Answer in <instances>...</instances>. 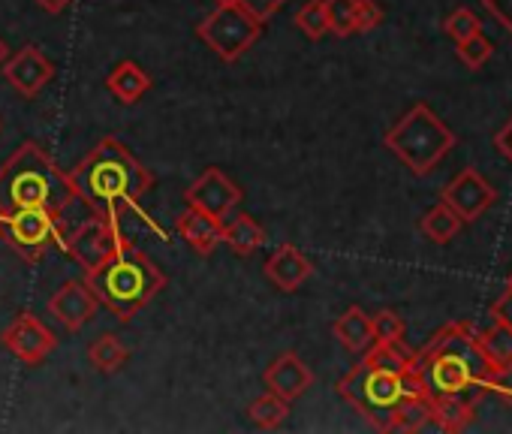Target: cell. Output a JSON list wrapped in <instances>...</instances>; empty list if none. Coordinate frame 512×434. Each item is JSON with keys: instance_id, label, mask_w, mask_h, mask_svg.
<instances>
[{"instance_id": "603a6c76", "label": "cell", "mask_w": 512, "mask_h": 434, "mask_svg": "<svg viewBox=\"0 0 512 434\" xmlns=\"http://www.w3.org/2000/svg\"><path fill=\"white\" fill-rule=\"evenodd\" d=\"M247 416H250L256 425H260V428L275 431V428H281V425H284V419L290 416V401L266 389L260 398H253V401H250Z\"/></svg>"}, {"instance_id": "5bb4252c", "label": "cell", "mask_w": 512, "mask_h": 434, "mask_svg": "<svg viewBox=\"0 0 512 434\" xmlns=\"http://www.w3.org/2000/svg\"><path fill=\"white\" fill-rule=\"evenodd\" d=\"M4 76L22 97L31 100L55 79V64L37 46H25L4 61Z\"/></svg>"}, {"instance_id": "30bf717a", "label": "cell", "mask_w": 512, "mask_h": 434, "mask_svg": "<svg viewBox=\"0 0 512 434\" xmlns=\"http://www.w3.org/2000/svg\"><path fill=\"white\" fill-rule=\"evenodd\" d=\"M0 344H4L19 362L25 365H43L55 347H58V338L55 332L34 314H19L7 329L0 335Z\"/></svg>"}, {"instance_id": "d590c367", "label": "cell", "mask_w": 512, "mask_h": 434, "mask_svg": "<svg viewBox=\"0 0 512 434\" xmlns=\"http://www.w3.org/2000/svg\"><path fill=\"white\" fill-rule=\"evenodd\" d=\"M34 4L43 10V13H49V16H61L73 0H34Z\"/></svg>"}, {"instance_id": "d4e9b609", "label": "cell", "mask_w": 512, "mask_h": 434, "mask_svg": "<svg viewBox=\"0 0 512 434\" xmlns=\"http://www.w3.org/2000/svg\"><path fill=\"white\" fill-rule=\"evenodd\" d=\"M296 28L308 40H323L329 34V16H326V0H308V4L296 13Z\"/></svg>"}, {"instance_id": "f546056e", "label": "cell", "mask_w": 512, "mask_h": 434, "mask_svg": "<svg viewBox=\"0 0 512 434\" xmlns=\"http://www.w3.org/2000/svg\"><path fill=\"white\" fill-rule=\"evenodd\" d=\"M235 4H238L250 19H256L260 25H266L269 19H275V16L284 10L287 0H235Z\"/></svg>"}, {"instance_id": "83f0119b", "label": "cell", "mask_w": 512, "mask_h": 434, "mask_svg": "<svg viewBox=\"0 0 512 434\" xmlns=\"http://www.w3.org/2000/svg\"><path fill=\"white\" fill-rule=\"evenodd\" d=\"M443 31H446V37H452L455 43H461V40H467V37L479 34V31H482V22H479V16H476V13H470L467 7H458V10L446 19Z\"/></svg>"}, {"instance_id": "4316f807", "label": "cell", "mask_w": 512, "mask_h": 434, "mask_svg": "<svg viewBox=\"0 0 512 434\" xmlns=\"http://www.w3.org/2000/svg\"><path fill=\"white\" fill-rule=\"evenodd\" d=\"M491 52H494V46H491V40H488L482 31L458 43V58H461L470 70H479V67L491 58Z\"/></svg>"}, {"instance_id": "3957f363", "label": "cell", "mask_w": 512, "mask_h": 434, "mask_svg": "<svg viewBox=\"0 0 512 434\" xmlns=\"http://www.w3.org/2000/svg\"><path fill=\"white\" fill-rule=\"evenodd\" d=\"M76 196L106 221L139 208V202L154 187L151 169L115 136L100 139L91 154L70 172Z\"/></svg>"}, {"instance_id": "484cf974", "label": "cell", "mask_w": 512, "mask_h": 434, "mask_svg": "<svg viewBox=\"0 0 512 434\" xmlns=\"http://www.w3.org/2000/svg\"><path fill=\"white\" fill-rule=\"evenodd\" d=\"M356 7H359V0H326L329 34L353 37L356 34Z\"/></svg>"}, {"instance_id": "44dd1931", "label": "cell", "mask_w": 512, "mask_h": 434, "mask_svg": "<svg viewBox=\"0 0 512 434\" xmlns=\"http://www.w3.org/2000/svg\"><path fill=\"white\" fill-rule=\"evenodd\" d=\"M88 359H91L94 371H100V374H115V371H121V368L130 362V350H127V344H124L115 332H103V335H97V338L91 341Z\"/></svg>"}, {"instance_id": "6da1fadb", "label": "cell", "mask_w": 512, "mask_h": 434, "mask_svg": "<svg viewBox=\"0 0 512 434\" xmlns=\"http://www.w3.org/2000/svg\"><path fill=\"white\" fill-rule=\"evenodd\" d=\"M413 368L431 407V422L443 431H461L476 416L494 365L470 323H449L416 353Z\"/></svg>"}, {"instance_id": "7c38bea8", "label": "cell", "mask_w": 512, "mask_h": 434, "mask_svg": "<svg viewBox=\"0 0 512 434\" xmlns=\"http://www.w3.org/2000/svg\"><path fill=\"white\" fill-rule=\"evenodd\" d=\"M440 202H446L464 224H473V221H479V217L491 208L494 190H491V184L476 169H464V172H458L446 184Z\"/></svg>"}, {"instance_id": "8d00e7d4", "label": "cell", "mask_w": 512, "mask_h": 434, "mask_svg": "<svg viewBox=\"0 0 512 434\" xmlns=\"http://www.w3.org/2000/svg\"><path fill=\"white\" fill-rule=\"evenodd\" d=\"M7 55H10V49H7V43H4V40H0V67H4Z\"/></svg>"}, {"instance_id": "f1b7e54d", "label": "cell", "mask_w": 512, "mask_h": 434, "mask_svg": "<svg viewBox=\"0 0 512 434\" xmlns=\"http://www.w3.org/2000/svg\"><path fill=\"white\" fill-rule=\"evenodd\" d=\"M371 326H374V341H404V332H407L404 320L389 308L377 311L371 317Z\"/></svg>"}, {"instance_id": "74e56055", "label": "cell", "mask_w": 512, "mask_h": 434, "mask_svg": "<svg viewBox=\"0 0 512 434\" xmlns=\"http://www.w3.org/2000/svg\"><path fill=\"white\" fill-rule=\"evenodd\" d=\"M217 4H235V0H217Z\"/></svg>"}, {"instance_id": "ffe728a7", "label": "cell", "mask_w": 512, "mask_h": 434, "mask_svg": "<svg viewBox=\"0 0 512 434\" xmlns=\"http://www.w3.org/2000/svg\"><path fill=\"white\" fill-rule=\"evenodd\" d=\"M106 88L115 100L121 103H139L148 88H151V76L136 64V61H121L109 76H106Z\"/></svg>"}, {"instance_id": "5b68a950", "label": "cell", "mask_w": 512, "mask_h": 434, "mask_svg": "<svg viewBox=\"0 0 512 434\" xmlns=\"http://www.w3.org/2000/svg\"><path fill=\"white\" fill-rule=\"evenodd\" d=\"M85 275H88L85 284L94 290L100 305H106L121 323L139 314L166 287V275L157 269V263L148 260L142 251H136L133 245L118 257H112L106 266Z\"/></svg>"}, {"instance_id": "d6a6232c", "label": "cell", "mask_w": 512, "mask_h": 434, "mask_svg": "<svg viewBox=\"0 0 512 434\" xmlns=\"http://www.w3.org/2000/svg\"><path fill=\"white\" fill-rule=\"evenodd\" d=\"M482 7L494 22H500L512 34V0H482Z\"/></svg>"}, {"instance_id": "836d02e7", "label": "cell", "mask_w": 512, "mask_h": 434, "mask_svg": "<svg viewBox=\"0 0 512 434\" xmlns=\"http://www.w3.org/2000/svg\"><path fill=\"white\" fill-rule=\"evenodd\" d=\"M491 317H494V323L512 326V287H506V290H503V296L494 302V308H491Z\"/></svg>"}, {"instance_id": "9a60e30c", "label": "cell", "mask_w": 512, "mask_h": 434, "mask_svg": "<svg viewBox=\"0 0 512 434\" xmlns=\"http://www.w3.org/2000/svg\"><path fill=\"white\" fill-rule=\"evenodd\" d=\"M263 383H266L269 392H275V395H281V398H287V401L293 404L296 398H302V395L311 389L314 374H311V368L305 365V359H302L299 353L287 350V353H281V356L263 371Z\"/></svg>"}, {"instance_id": "8fae6325", "label": "cell", "mask_w": 512, "mask_h": 434, "mask_svg": "<svg viewBox=\"0 0 512 434\" xmlns=\"http://www.w3.org/2000/svg\"><path fill=\"white\" fill-rule=\"evenodd\" d=\"M187 205L190 208H199L211 217H217V221H226V217L238 208L241 202V187L217 166H208L184 193Z\"/></svg>"}, {"instance_id": "ac0fdd59", "label": "cell", "mask_w": 512, "mask_h": 434, "mask_svg": "<svg viewBox=\"0 0 512 434\" xmlns=\"http://www.w3.org/2000/svg\"><path fill=\"white\" fill-rule=\"evenodd\" d=\"M220 242L229 245L232 254L250 257V254H256L266 245V230L256 224L250 214H235V217H226V221H223Z\"/></svg>"}, {"instance_id": "ba28073f", "label": "cell", "mask_w": 512, "mask_h": 434, "mask_svg": "<svg viewBox=\"0 0 512 434\" xmlns=\"http://www.w3.org/2000/svg\"><path fill=\"white\" fill-rule=\"evenodd\" d=\"M58 221L46 208L0 211V239L28 263H40L52 242H58Z\"/></svg>"}, {"instance_id": "d6986e66", "label": "cell", "mask_w": 512, "mask_h": 434, "mask_svg": "<svg viewBox=\"0 0 512 434\" xmlns=\"http://www.w3.org/2000/svg\"><path fill=\"white\" fill-rule=\"evenodd\" d=\"M332 335L350 350V353H365L374 344V326H371V314H365L359 305L347 308L335 323H332Z\"/></svg>"}, {"instance_id": "4fadbf2b", "label": "cell", "mask_w": 512, "mask_h": 434, "mask_svg": "<svg viewBox=\"0 0 512 434\" xmlns=\"http://www.w3.org/2000/svg\"><path fill=\"white\" fill-rule=\"evenodd\" d=\"M100 311V299L94 296V290L88 284L79 281H67L61 284L52 299H49V314L67 329V332H79L85 329Z\"/></svg>"}, {"instance_id": "9c48e42d", "label": "cell", "mask_w": 512, "mask_h": 434, "mask_svg": "<svg viewBox=\"0 0 512 434\" xmlns=\"http://www.w3.org/2000/svg\"><path fill=\"white\" fill-rule=\"evenodd\" d=\"M130 242L121 236L115 221H106V217H91L82 227H76V233L67 239V254L85 269L94 272L100 266H106L112 257H118L121 251H127Z\"/></svg>"}, {"instance_id": "52a82bcc", "label": "cell", "mask_w": 512, "mask_h": 434, "mask_svg": "<svg viewBox=\"0 0 512 434\" xmlns=\"http://www.w3.org/2000/svg\"><path fill=\"white\" fill-rule=\"evenodd\" d=\"M260 34H263V25L250 19L238 4H217V10H211L196 25V37L223 64H235L244 52H250V46L260 40Z\"/></svg>"}, {"instance_id": "277c9868", "label": "cell", "mask_w": 512, "mask_h": 434, "mask_svg": "<svg viewBox=\"0 0 512 434\" xmlns=\"http://www.w3.org/2000/svg\"><path fill=\"white\" fill-rule=\"evenodd\" d=\"M76 199L70 175L37 142L19 145L0 166V211L46 208L61 217Z\"/></svg>"}, {"instance_id": "cb8c5ba5", "label": "cell", "mask_w": 512, "mask_h": 434, "mask_svg": "<svg viewBox=\"0 0 512 434\" xmlns=\"http://www.w3.org/2000/svg\"><path fill=\"white\" fill-rule=\"evenodd\" d=\"M479 344H482L485 356L491 359V365L512 362V326L494 323L488 332H479Z\"/></svg>"}, {"instance_id": "7a4b0ae2", "label": "cell", "mask_w": 512, "mask_h": 434, "mask_svg": "<svg viewBox=\"0 0 512 434\" xmlns=\"http://www.w3.org/2000/svg\"><path fill=\"white\" fill-rule=\"evenodd\" d=\"M416 353L404 341H374L365 359L338 380V395L350 401L380 431H419L431 422L413 368Z\"/></svg>"}, {"instance_id": "4dcf8cb0", "label": "cell", "mask_w": 512, "mask_h": 434, "mask_svg": "<svg viewBox=\"0 0 512 434\" xmlns=\"http://www.w3.org/2000/svg\"><path fill=\"white\" fill-rule=\"evenodd\" d=\"M383 22V10L374 4V0H359L356 7V34H368Z\"/></svg>"}, {"instance_id": "e0dca14e", "label": "cell", "mask_w": 512, "mask_h": 434, "mask_svg": "<svg viewBox=\"0 0 512 434\" xmlns=\"http://www.w3.org/2000/svg\"><path fill=\"white\" fill-rule=\"evenodd\" d=\"M175 230L181 233V239L193 248L196 257H211L220 245V230H223V221L217 217L199 211V208H184L178 217H175Z\"/></svg>"}, {"instance_id": "e575fe53", "label": "cell", "mask_w": 512, "mask_h": 434, "mask_svg": "<svg viewBox=\"0 0 512 434\" xmlns=\"http://www.w3.org/2000/svg\"><path fill=\"white\" fill-rule=\"evenodd\" d=\"M494 145H497V151H500L506 160H512V118H509V124H503V130L497 133Z\"/></svg>"}, {"instance_id": "2e32d148", "label": "cell", "mask_w": 512, "mask_h": 434, "mask_svg": "<svg viewBox=\"0 0 512 434\" xmlns=\"http://www.w3.org/2000/svg\"><path fill=\"white\" fill-rule=\"evenodd\" d=\"M266 281L275 284L281 293H296L311 275H314V263L296 248V245H281L263 266Z\"/></svg>"}, {"instance_id": "8992f818", "label": "cell", "mask_w": 512, "mask_h": 434, "mask_svg": "<svg viewBox=\"0 0 512 434\" xmlns=\"http://www.w3.org/2000/svg\"><path fill=\"white\" fill-rule=\"evenodd\" d=\"M383 142L413 175H428L455 148V133L425 103H416L389 127Z\"/></svg>"}, {"instance_id": "1f68e13d", "label": "cell", "mask_w": 512, "mask_h": 434, "mask_svg": "<svg viewBox=\"0 0 512 434\" xmlns=\"http://www.w3.org/2000/svg\"><path fill=\"white\" fill-rule=\"evenodd\" d=\"M488 392H497V395H503V398L512 401V362H503V365H494L491 368Z\"/></svg>"}, {"instance_id": "f35d334b", "label": "cell", "mask_w": 512, "mask_h": 434, "mask_svg": "<svg viewBox=\"0 0 512 434\" xmlns=\"http://www.w3.org/2000/svg\"><path fill=\"white\" fill-rule=\"evenodd\" d=\"M506 287H512V275H509V284H506Z\"/></svg>"}, {"instance_id": "7402d4cb", "label": "cell", "mask_w": 512, "mask_h": 434, "mask_svg": "<svg viewBox=\"0 0 512 434\" xmlns=\"http://www.w3.org/2000/svg\"><path fill=\"white\" fill-rule=\"evenodd\" d=\"M461 227H464V221H461V217H458L446 202H437V205L422 217V233H425V239H431L434 245H449V242L458 236Z\"/></svg>"}]
</instances>
